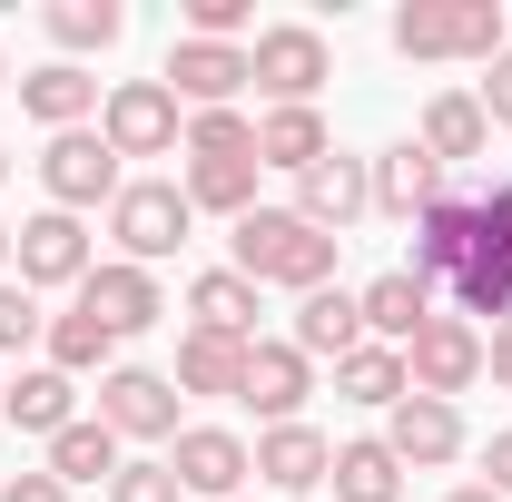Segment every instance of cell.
I'll use <instances>...</instances> for the list:
<instances>
[{
    "instance_id": "1",
    "label": "cell",
    "mask_w": 512,
    "mask_h": 502,
    "mask_svg": "<svg viewBox=\"0 0 512 502\" xmlns=\"http://www.w3.org/2000/svg\"><path fill=\"white\" fill-rule=\"evenodd\" d=\"M335 247H345V237H316L296 207L237 217V276H247V286H296V296H316V286H335Z\"/></svg>"
},
{
    "instance_id": "2",
    "label": "cell",
    "mask_w": 512,
    "mask_h": 502,
    "mask_svg": "<svg viewBox=\"0 0 512 502\" xmlns=\"http://www.w3.org/2000/svg\"><path fill=\"white\" fill-rule=\"evenodd\" d=\"M394 50L404 60H483L493 69L512 50V20H503V0H404Z\"/></svg>"
},
{
    "instance_id": "3",
    "label": "cell",
    "mask_w": 512,
    "mask_h": 502,
    "mask_svg": "<svg viewBox=\"0 0 512 502\" xmlns=\"http://www.w3.org/2000/svg\"><path fill=\"white\" fill-rule=\"evenodd\" d=\"M197 227V207L178 178H128L119 197H109V237H119V266H148L158 276V256H178Z\"/></svg>"
},
{
    "instance_id": "4",
    "label": "cell",
    "mask_w": 512,
    "mask_h": 502,
    "mask_svg": "<svg viewBox=\"0 0 512 502\" xmlns=\"http://www.w3.org/2000/svg\"><path fill=\"white\" fill-rule=\"evenodd\" d=\"M247 69H256V89L276 109H316V89L335 79V50H325V30H306V20H276V30L247 40Z\"/></svg>"
},
{
    "instance_id": "5",
    "label": "cell",
    "mask_w": 512,
    "mask_h": 502,
    "mask_svg": "<svg viewBox=\"0 0 512 502\" xmlns=\"http://www.w3.org/2000/svg\"><path fill=\"white\" fill-rule=\"evenodd\" d=\"M99 138H109L119 158H168V148H188L178 89H168V79H119V89L99 99Z\"/></svg>"
},
{
    "instance_id": "6",
    "label": "cell",
    "mask_w": 512,
    "mask_h": 502,
    "mask_svg": "<svg viewBox=\"0 0 512 502\" xmlns=\"http://www.w3.org/2000/svg\"><path fill=\"white\" fill-rule=\"evenodd\" d=\"M40 188H50L60 217H89V207H109L128 178H119V148H109L99 128H60V138L40 148Z\"/></svg>"
},
{
    "instance_id": "7",
    "label": "cell",
    "mask_w": 512,
    "mask_h": 502,
    "mask_svg": "<svg viewBox=\"0 0 512 502\" xmlns=\"http://www.w3.org/2000/svg\"><path fill=\"white\" fill-rule=\"evenodd\" d=\"M99 424L119 443H178V375H158V365H109V375H99Z\"/></svg>"
},
{
    "instance_id": "8",
    "label": "cell",
    "mask_w": 512,
    "mask_h": 502,
    "mask_svg": "<svg viewBox=\"0 0 512 502\" xmlns=\"http://www.w3.org/2000/svg\"><path fill=\"white\" fill-rule=\"evenodd\" d=\"M404 375H414V394H434V404L473 394V384H483V325H463V315H434V325L404 345Z\"/></svg>"
},
{
    "instance_id": "9",
    "label": "cell",
    "mask_w": 512,
    "mask_h": 502,
    "mask_svg": "<svg viewBox=\"0 0 512 502\" xmlns=\"http://www.w3.org/2000/svg\"><path fill=\"white\" fill-rule=\"evenodd\" d=\"M10 256H20V286H30V296H40V286H69V296H79L89 266H99V256H89V227L60 217V207H40V217L10 237Z\"/></svg>"
},
{
    "instance_id": "10",
    "label": "cell",
    "mask_w": 512,
    "mask_h": 502,
    "mask_svg": "<svg viewBox=\"0 0 512 502\" xmlns=\"http://www.w3.org/2000/svg\"><path fill=\"white\" fill-rule=\"evenodd\" d=\"M168 473H178V493H197V502H237V483L256 473V453L227 434V424H178Z\"/></svg>"
},
{
    "instance_id": "11",
    "label": "cell",
    "mask_w": 512,
    "mask_h": 502,
    "mask_svg": "<svg viewBox=\"0 0 512 502\" xmlns=\"http://www.w3.org/2000/svg\"><path fill=\"white\" fill-rule=\"evenodd\" d=\"M306 394H316V365H306L286 335H256V345H247V384H237V404H256L266 424H306Z\"/></svg>"
},
{
    "instance_id": "12",
    "label": "cell",
    "mask_w": 512,
    "mask_h": 502,
    "mask_svg": "<svg viewBox=\"0 0 512 502\" xmlns=\"http://www.w3.org/2000/svg\"><path fill=\"white\" fill-rule=\"evenodd\" d=\"M188 109H237V89H256V69H247V40L227 50V40H178L168 50V69H158Z\"/></svg>"
},
{
    "instance_id": "13",
    "label": "cell",
    "mask_w": 512,
    "mask_h": 502,
    "mask_svg": "<svg viewBox=\"0 0 512 502\" xmlns=\"http://www.w3.org/2000/svg\"><path fill=\"white\" fill-rule=\"evenodd\" d=\"M384 453H394L404 473H444L453 453H463V414L434 404V394H404V404L384 414Z\"/></svg>"
},
{
    "instance_id": "14",
    "label": "cell",
    "mask_w": 512,
    "mask_h": 502,
    "mask_svg": "<svg viewBox=\"0 0 512 502\" xmlns=\"http://www.w3.org/2000/svg\"><path fill=\"white\" fill-rule=\"evenodd\" d=\"M365 207H375V168H365V158H316V168L296 178V217H306L316 237H345Z\"/></svg>"
},
{
    "instance_id": "15",
    "label": "cell",
    "mask_w": 512,
    "mask_h": 502,
    "mask_svg": "<svg viewBox=\"0 0 512 502\" xmlns=\"http://www.w3.org/2000/svg\"><path fill=\"white\" fill-rule=\"evenodd\" d=\"M365 168H375V217H404V227H414V217H434L444 188H453V168H434L414 138H394V148L365 158Z\"/></svg>"
},
{
    "instance_id": "16",
    "label": "cell",
    "mask_w": 512,
    "mask_h": 502,
    "mask_svg": "<svg viewBox=\"0 0 512 502\" xmlns=\"http://www.w3.org/2000/svg\"><path fill=\"white\" fill-rule=\"evenodd\" d=\"M414 148H424L434 168H453V178H463V168L493 148V119H483V99H473V89H444V99H424V128H414Z\"/></svg>"
},
{
    "instance_id": "17",
    "label": "cell",
    "mask_w": 512,
    "mask_h": 502,
    "mask_svg": "<svg viewBox=\"0 0 512 502\" xmlns=\"http://www.w3.org/2000/svg\"><path fill=\"white\" fill-rule=\"evenodd\" d=\"M79 306L99 315L109 335H148V325L168 315V296H158V276H148V266H119V256H109V266H89V286H79Z\"/></svg>"
},
{
    "instance_id": "18",
    "label": "cell",
    "mask_w": 512,
    "mask_h": 502,
    "mask_svg": "<svg viewBox=\"0 0 512 502\" xmlns=\"http://www.w3.org/2000/svg\"><path fill=\"white\" fill-rule=\"evenodd\" d=\"M355 306H365V345H394V355H404V345L434 325V286H424L414 266H394V276H375Z\"/></svg>"
},
{
    "instance_id": "19",
    "label": "cell",
    "mask_w": 512,
    "mask_h": 502,
    "mask_svg": "<svg viewBox=\"0 0 512 502\" xmlns=\"http://www.w3.org/2000/svg\"><path fill=\"white\" fill-rule=\"evenodd\" d=\"M306 365H345L355 345H365V306L345 296V286H316V296H296V335H286Z\"/></svg>"
},
{
    "instance_id": "20",
    "label": "cell",
    "mask_w": 512,
    "mask_h": 502,
    "mask_svg": "<svg viewBox=\"0 0 512 502\" xmlns=\"http://www.w3.org/2000/svg\"><path fill=\"white\" fill-rule=\"evenodd\" d=\"M256 473H266L276 493H316L325 473H335V443H325L316 424H266V434H256Z\"/></svg>"
},
{
    "instance_id": "21",
    "label": "cell",
    "mask_w": 512,
    "mask_h": 502,
    "mask_svg": "<svg viewBox=\"0 0 512 502\" xmlns=\"http://www.w3.org/2000/svg\"><path fill=\"white\" fill-rule=\"evenodd\" d=\"M0 414H10L20 434H69V424H79V375H60V365H30V375H10Z\"/></svg>"
},
{
    "instance_id": "22",
    "label": "cell",
    "mask_w": 512,
    "mask_h": 502,
    "mask_svg": "<svg viewBox=\"0 0 512 502\" xmlns=\"http://www.w3.org/2000/svg\"><path fill=\"white\" fill-rule=\"evenodd\" d=\"M20 109L50 128V138H60V128H89V109H99V79H89L79 60H50V69H30V79H20Z\"/></svg>"
},
{
    "instance_id": "23",
    "label": "cell",
    "mask_w": 512,
    "mask_h": 502,
    "mask_svg": "<svg viewBox=\"0 0 512 502\" xmlns=\"http://www.w3.org/2000/svg\"><path fill=\"white\" fill-rule=\"evenodd\" d=\"M316 158H335L325 109H266V119H256V168H286V178H306Z\"/></svg>"
},
{
    "instance_id": "24",
    "label": "cell",
    "mask_w": 512,
    "mask_h": 502,
    "mask_svg": "<svg viewBox=\"0 0 512 502\" xmlns=\"http://www.w3.org/2000/svg\"><path fill=\"white\" fill-rule=\"evenodd\" d=\"M325 483H335V502H404L414 473L384 453V434H355V443H335V473Z\"/></svg>"
},
{
    "instance_id": "25",
    "label": "cell",
    "mask_w": 512,
    "mask_h": 502,
    "mask_svg": "<svg viewBox=\"0 0 512 502\" xmlns=\"http://www.w3.org/2000/svg\"><path fill=\"white\" fill-rule=\"evenodd\" d=\"M256 158H188L178 168V188H188V207L197 217H256Z\"/></svg>"
},
{
    "instance_id": "26",
    "label": "cell",
    "mask_w": 512,
    "mask_h": 502,
    "mask_svg": "<svg viewBox=\"0 0 512 502\" xmlns=\"http://www.w3.org/2000/svg\"><path fill=\"white\" fill-rule=\"evenodd\" d=\"M40 473H60L69 493H79V483H119V434H109L99 414H79L69 434H50V463H40Z\"/></svg>"
},
{
    "instance_id": "27",
    "label": "cell",
    "mask_w": 512,
    "mask_h": 502,
    "mask_svg": "<svg viewBox=\"0 0 512 502\" xmlns=\"http://www.w3.org/2000/svg\"><path fill=\"white\" fill-rule=\"evenodd\" d=\"M237 384H247V345L188 325V335H178V394H237Z\"/></svg>"
},
{
    "instance_id": "28",
    "label": "cell",
    "mask_w": 512,
    "mask_h": 502,
    "mask_svg": "<svg viewBox=\"0 0 512 502\" xmlns=\"http://www.w3.org/2000/svg\"><path fill=\"white\" fill-rule=\"evenodd\" d=\"M188 315L207 325V335H237V345H256V286L237 276V266H207L188 286Z\"/></svg>"
},
{
    "instance_id": "29",
    "label": "cell",
    "mask_w": 512,
    "mask_h": 502,
    "mask_svg": "<svg viewBox=\"0 0 512 502\" xmlns=\"http://www.w3.org/2000/svg\"><path fill=\"white\" fill-rule=\"evenodd\" d=\"M335 394H345V404H375V414H394V404L414 394V375H404V355H394V345H355V355L335 365Z\"/></svg>"
},
{
    "instance_id": "30",
    "label": "cell",
    "mask_w": 512,
    "mask_h": 502,
    "mask_svg": "<svg viewBox=\"0 0 512 502\" xmlns=\"http://www.w3.org/2000/svg\"><path fill=\"white\" fill-rule=\"evenodd\" d=\"M40 345H50V365H60V375H109V355H119V335H109L89 306L50 315V335H40Z\"/></svg>"
},
{
    "instance_id": "31",
    "label": "cell",
    "mask_w": 512,
    "mask_h": 502,
    "mask_svg": "<svg viewBox=\"0 0 512 502\" xmlns=\"http://www.w3.org/2000/svg\"><path fill=\"white\" fill-rule=\"evenodd\" d=\"M119 30H128L119 0H50V40H60L69 60H79V50H109Z\"/></svg>"
},
{
    "instance_id": "32",
    "label": "cell",
    "mask_w": 512,
    "mask_h": 502,
    "mask_svg": "<svg viewBox=\"0 0 512 502\" xmlns=\"http://www.w3.org/2000/svg\"><path fill=\"white\" fill-rule=\"evenodd\" d=\"M188 158H256V119L247 109H197L188 119Z\"/></svg>"
},
{
    "instance_id": "33",
    "label": "cell",
    "mask_w": 512,
    "mask_h": 502,
    "mask_svg": "<svg viewBox=\"0 0 512 502\" xmlns=\"http://www.w3.org/2000/svg\"><path fill=\"white\" fill-rule=\"evenodd\" d=\"M40 335H50V315H40V296H30V286H10V276H0V355H30V345H40Z\"/></svg>"
},
{
    "instance_id": "34",
    "label": "cell",
    "mask_w": 512,
    "mask_h": 502,
    "mask_svg": "<svg viewBox=\"0 0 512 502\" xmlns=\"http://www.w3.org/2000/svg\"><path fill=\"white\" fill-rule=\"evenodd\" d=\"M247 20H256V0H188V40H227L237 50Z\"/></svg>"
},
{
    "instance_id": "35",
    "label": "cell",
    "mask_w": 512,
    "mask_h": 502,
    "mask_svg": "<svg viewBox=\"0 0 512 502\" xmlns=\"http://www.w3.org/2000/svg\"><path fill=\"white\" fill-rule=\"evenodd\" d=\"M109 502H188V493H178V473H168V463H119Z\"/></svg>"
},
{
    "instance_id": "36",
    "label": "cell",
    "mask_w": 512,
    "mask_h": 502,
    "mask_svg": "<svg viewBox=\"0 0 512 502\" xmlns=\"http://www.w3.org/2000/svg\"><path fill=\"white\" fill-rule=\"evenodd\" d=\"M473 99H483V119H493V128H512V50L483 69V89H473Z\"/></svg>"
},
{
    "instance_id": "37",
    "label": "cell",
    "mask_w": 512,
    "mask_h": 502,
    "mask_svg": "<svg viewBox=\"0 0 512 502\" xmlns=\"http://www.w3.org/2000/svg\"><path fill=\"white\" fill-rule=\"evenodd\" d=\"M0 502H69V483H60V473H10Z\"/></svg>"
},
{
    "instance_id": "38",
    "label": "cell",
    "mask_w": 512,
    "mask_h": 502,
    "mask_svg": "<svg viewBox=\"0 0 512 502\" xmlns=\"http://www.w3.org/2000/svg\"><path fill=\"white\" fill-rule=\"evenodd\" d=\"M483 493H503V502H512V434L483 443Z\"/></svg>"
},
{
    "instance_id": "39",
    "label": "cell",
    "mask_w": 512,
    "mask_h": 502,
    "mask_svg": "<svg viewBox=\"0 0 512 502\" xmlns=\"http://www.w3.org/2000/svg\"><path fill=\"white\" fill-rule=\"evenodd\" d=\"M483 375L512 394V325H493V335H483Z\"/></svg>"
},
{
    "instance_id": "40",
    "label": "cell",
    "mask_w": 512,
    "mask_h": 502,
    "mask_svg": "<svg viewBox=\"0 0 512 502\" xmlns=\"http://www.w3.org/2000/svg\"><path fill=\"white\" fill-rule=\"evenodd\" d=\"M453 502H503V493H483V483H453Z\"/></svg>"
},
{
    "instance_id": "41",
    "label": "cell",
    "mask_w": 512,
    "mask_h": 502,
    "mask_svg": "<svg viewBox=\"0 0 512 502\" xmlns=\"http://www.w3.org/2000/svg\"><path fill=\"white\" fill-rule=\"evenodd\" d=\"M0 266H10V227H0Z\"/></svg>"
},
{
    "instance_id": "42",
    "label": "cell",
    "mask_w": 512,
    "mask_h": 502,
    "mask_svg": "<svg viewBox=\"0 0 512 502\" xmlns=\"http://www.w3.org/2000/svg\"><path fill=\"white\" fill-rule=\"evenodd\" d=\"M0 178H10V148H0Z\"/></svg>"
},
{
    "instance_id": "43",
    "label": "cell",
    "mask_w": 512,
    "mask_h": 502,
    "mask_svg": "<svg viewBox=\"0 0 512 502\" xmlns=\"http://www.w3.org/2000/svg\"><path fill=\"white\" fill-rule=\"evenodd\" d=\"M0 89H10V60H0Z\"/></svg>"
},
{
    "instance_id": "44",
    "label": "cell",
    "mask_w": 512,
    "mask_h": 502,
    "mask_svg": "<svg viewBox=\"0 0 512 502\" xmlns=\"http://www.w3.org/2000/svg\"><path fill=\"white\" fill-rule=\"evenodd\" d=\"M0 394H10V375H0Z\"/></svg>"
}]
</instances>
